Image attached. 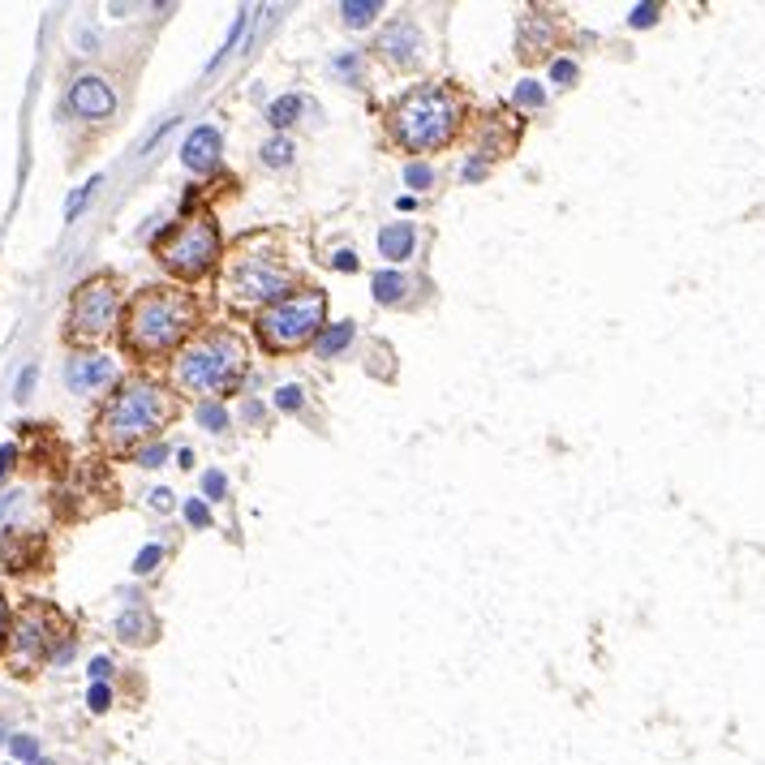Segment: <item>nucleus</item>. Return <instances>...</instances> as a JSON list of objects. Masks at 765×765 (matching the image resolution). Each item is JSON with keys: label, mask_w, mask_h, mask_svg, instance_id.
<instances>
[{"label": "nucleus", "mask_w": 765, "mask_h": 765, "mask_svg": "<svg viewBox=\"0 0 765 765\" xmlns=\"http://www.w3.org/2000/svg\"><path fill=\"white\" fill-rule=\"evenodd\" d=\"M194 323H198V301L185 288L151 284L129 301L121 340L138 362H160V357L177 353V344L190 336Z\"/></svg>", "instance_id": "f257e3e1"}, {"label": "nucleus", "mask_w": 765, "mask_h": 765, "mask_svg": "<svg viewBox=\"0 0 765 765\" xmlns=\"http://www.w3.org/2000/svg\"><path fill=\"white\" fill-rule=\"evenodd\" d=\"M460 117H465V104H460V95L452 86L426 82V86H413V91L392 108L387 134H392V142L404 151H439L456 138Z\"/></svg>", "instance_id": "f03ea898"}, {"label": "nucleus", "mask_w": 765, "mask_h": 765, "mask_svg": "<svg viewBox=\"0 0 765 765\" xmlns=\"http://www.w3.org/2000/svg\"><path fill=\"white\" fill-rule=\"evenodd\" d=\"M172 413H177L172 392H164L155 379H129L112 392L104 413H99V439L112 452H125V447H138L142 439L160 435Z\"/></svg>", "instance_id": "7ed1b4c3"}, {"label": "nucleus", "mask_w": 765, "mask_h": 765, "mask_svg": "<svg viewBox=\"0 0 765 765\" xmlns=\"http://www.w3.org/2000/svg\"><path fill=\"white\" fill-rule=\"evenodd\" d=\"M245 357H250V349L237 331L215 327L177 357V383L185 392H233L245 370Z\"/></svg>", "instance_id": "20e7f679"}, {"label": "nucleus", "mask_w": 765, "mask_h": 765, "mask_svg": "<svg viewBox=\"0 0 765 765\" xmlns=\"http://www.w3.org/2000/svg\"><path fill=\"white\" fill-rule=\"evenodd\" d=\"M323 319H327L323 288H297V293H288L284 301H276V306H267L258 314L254 331L267 353H293L323 336Z\"/></svg>", "instance_id": "39448f33"}, {"label": "nucleus", "mask_w": 765, "mask_h": 765, "mask_svg": "<svg viewBox=\"0 0 765 765\" xmlns=\"http://www.w3.org/2000/svg\"><path fill=\"white\" fill-rule=\"evenodd\" d=\"M155 254H160V263L172 271V276L202 280L215 267V258H220V228H215V220L207 211L185 215L181 224H172L168 233L155 241Z\"/></svg>", "instance_id": "423d86ee"}, {"label": "nucleus", "mask_w": 765, "mask_h": 765, "mask_svg": "<svg viewBox=\"0 0 765 765\" xmlns=\"http://www.w3.org/2000/svg\"><path fill=\"white\" fill-rule=\"evenodd\" d=\"M121 314V288L112 276H91L69 297V336L74 340H104L117 327Z\"/></svg>", "instance_id": "0eeeda50"}, {"label": "nucleus", "mask_w": 765, "mask_h": 765, "mask_svg": "<svg viewBox=\"0 0 765 765\" xmlns=\"http://www.w3.org/2000/svg\"><path fill=\"white\" fill-rule=\"evenodd\" d=\"M288 284L293 276L276 263L271 254H254L241 245V254L233 258V267H228V288H233V301L237 306H258V301H284L288 297Z\"/></svg>", "instance_id": "6e6552de"}, {"label": "nucleus", "mask_w": 765, "mask_h": 765, "mask_svg": "<svg viewBox=\"0 0 765 765\" xmlns=\"http://www.w3.org/2000/svg\"><path fill=\"white\" fill-rule=\"evenodd\" d=\"M61 632H65V624H61V615H56L52 606H43V602L26 606L18 628L9 632L18 667H35V662H43V658H56V637H61Z\"/></svg>", "instance_id": "1a4fd4ad"}, {"label": "nucleus", "mask_w": 765, "mask_h": 765, "mask_svg": "<svg viewBox=\"0 0 765 765\" xmlns=\"http://www.w3.org/2000/svg\"><path fill=\"white\" fill-rule=\"evenodd\" d=\"M379 56L387 65H396V69H413L417 61H422V31H417V22L413 18L387 22L383 35H379Z\"/></svg>", "instance_id": "9d476101"}, {"label": "nucleus", "mask_w": 765, "mask_h": 765, "mask_svg": "<svg viewBox=\"0 0 765 765\" xmlns=\"http://www.w3.org/2000/svg\"><path fill=\"white\" fill-rule=\"evenodd\" d=\"M69 112L82 121H104L117 112V95H112V86L104 78L82 74V78H74V86H69Z\"/></svg>", "instance_id": "9b49d317"}, {"label": "nucleus", "mask_w": 765, "mask_h": 765, "mask_svg": "<svg viewBox=\"0 0 765 765\" xmlns=\"http://www.w3.org/2000/svg\"><path fill=\"white\" fill-rule=\"evenodd\" d=\"M112 374H117L112 357H104V353H74V357H69V366H65V383H69V392H99Z\"/></svg>", "instance_id": "f8f14e48"}, {"label": "nucleus", "mask_w": 765, "mask_h": 765, "mask_svg": "<svg viewBox=\"0 0 765 765\" xmlns=\"http://www.w3.org/2000/svg\"><path fill=\"white\" fill-rule=\"evenodd\" d=\"M220 147H224L220 129H215V125H198L194 134L185 138V147H181V164L190 168V172H211L215 164H220Z\"/></svg>", "instance_id": "ddd939ff"}, {"label": "nucleus", "mask_w": 765, "mask_h": 765, "mask_svg": "<svg viewBox=\"0 0 765 765\" xmlns=\"http://www.w3.org/2000/svg\"><path fill=\"white\" fill-rule=\"evenodd\" d=\"M413 245H417V228L413 224H387L383 233H379V254L383 258H392V263H404V258L413 254Z\"/></svg>", "instance_id": "4468645a"}, {"label": "nucleus", "mask_w": 765, "mask_h": 765, "mask_svg": "<svg viewBox=\"0 0 765 765\" xmlns=\"http://www.w3.org/2000/svg\"><path fill=\"white\" fill-rule=\"evenodd\" d=\"M301 112H306V95H280V99H271L267 104V121L276 125V129H288V125H297L301 121Z\"/></svg>", "instance_id": "2eb2a0df"}, {"label": "nucleus", "mask_w": 765, "mask_h": 765, "mask_svg": "<svg viewBox=\"0 0 765 765\" xmlns=\"http://www.w3.org/2000/svg\"><path fill=\"white\" fill-rule=\"evenodd\" d=\"M353 336H357V327H353V323H331V327H323V336L314 340V349H319L323 357H336V353L349 349Z\"/></svg>", "instance_id": "dca6fc26"}, {"label": "nucleus", "mask_w": 765, "mask_h": 765, "mask_svg": "<svg viewBox=\"0 0 765 765\" xmlns=\"http://www.w3.org/2000/svg\"><path fill=\"white\" fill-rule=\"evenodd\" d=\"M404 293H409V280L400 271H379L374 276V301L379 306H396V301H404Z\"/></svg>", "instance_id": "f3484780"}, {"label": "nucleus", "mask_w": 765, "mask_h": 765, "mask_svg": "<svg viewBox=\"0 0 765 765\" xmlns=\"http://www.w3.org/2000/svg\"><path fill=\"white\" fill-rule=\"evenodd\" d=\"M379 13H383L379 0H344V5H340V18H344V26H353V31L370 26Z\"/></svg>", "instance_id": "a211bd4d"}, {"label": "nucleus", "mask_w": 765, "mask_h": 765, "mask_svg": "<svg viewBox=\"0 0 765 765\" xmlns=\"http://www.w3.org/2000/svg\"><path fill=\"white\" fill-rule=\"evenodd\" d=\"M151 619L142 615V611H125L117 619V632H121V641H151Z\"/></svg>", "instance_id": "6ab92c4d"}, {"label": "nucleus", "mask_w": 765, "mask_h": 765, "mask_svg": "<svg viewBox=\"0 0 765 765\" xmlns=\"http://www.w3.org/2000/svg\"><path fill=\"white\" fill-rule=\"evenodd\" d=\"M512 104L516 108H529V112H538L546 104V91H542V82H533V78H521L516 82V91H512Z\"/></svg>", "instance_id": "aec40b11"}, {"label": "nucleus", "mask_w": 765, "mask_h": 765, "mask_svg": "<svg viewBox=\"0 0 765 765\" xmlns=\"http://www.w3.org/2000/svg\"><path fill=\"white\" fill-rule=\"evenodd\" d=\"M263 164H267V168H288V164H293V142H288L284 134L267 138V142H263Z\"/></svg>", "instance_id": "412c9836"}, {"label": "nucleus", "mask_w": 765, "mask_h": 765, "mask_svg": "<svg viewBox=\"0 0 765 765\" xmlns=\"http://www.w3.org/2000/svg\"><path fill=\"white\" fill-rule=\"evenodd\" d=\"M198 426H207L211 435H224V430H228V409H224V404L202 400L198 404Z\"/></svg>", "instance_id": "4be33fe9"}, {"label": "nucleus", "mask_w": 765, "mask_h": 765, "mask_svg": "<svg viewBox=\"0 0 765 765\" xmlns=\"http://www.w3.org/2000/svg\"><path fill=\"white\" fill-rule=\"evenodd\" d=\"M404 185H409V190L417 194V190H430V185H435V168L430 164H404Z\"/></svg>", "instance_id": "5701e85b"}, {"label": "nucleus", "mask_w": 765, "mask_h": 765, "mask_svg": "<svg viewBox=\"0 0 765 765\" xmlns=\"http://www.w3.org/2000/svg\"><path fill=\"white\" fill-rule=\"evenodd\" d=\"M160 559H164V546H160V542L142 546V551L134 555V576H151L155 568H160Z\"/></svg>", "instance_id": "b1692460"}, {"label": "nucleus", "mask_w": 765, "mask_h": 765, "mask_svg": "<svg viewBox=\"0 0 765 765\" xmlns=\"http://www.w3.org/2000/svg\"><path fill=\"white\" fill-rule=\"evenodd\" d=\"M9 753L18 757V761H26V765H39V761H43L35 735H13V740H9Z\"/></svg>", "instance_id": "393cba45"}, {"label": "nucleus", "mask_w": 765, "mask_h": 765, "mask_svg": "<svg viewBox=\"0 0 765 765\" xmlns=\"http://www.w3.org/2000/svg\"><path fill=\"white\" fill-rule=\"evenodd\" d=\"M271 404H276V409H280V413H297V409H301V404H306V392H301V387H297V383H288V387H280V392H276V396H271Z\"/></svg>", "instance_id": "a878e982"}, {"label": "nucleus", "mask_w": 765, "mask_h": 765, "mask_svg": "<svg viewBox=\"0 0 765 765\" xmlns=\"http://www.w3.org/2000/svg\"><path fill=\"white\" fill-rule=\"evenodd\" d=\"M202 495H207L211 503H215V499H228V478H224L220 469H207V473H202Z\"/></svg>", "instance_id": "bb28decb"}, {"label": "nucleus", "mask_w": 765, "mask_h": 765, "mask_svg": "<svg viewBox=\"0 0 765 765\" xmlns=\"http://www.w3.org/2000/svg\"><path fill=\"white\" fill-rule=\"evenodd\" d=\"M576 74H581V69H576L572 56H555V61H551V82H555V86H572Z\"/></svg>", "instance_id": "cd10ccee"}, {"label": "nucleus", "mask_w": 765, "mask_h": 765, "mask_svg": "<svg viewBox=\"0 0 765 765\" xmlns=\"http://www.w3.org/2000/svg\"><path fill=\"white\" fill-rule=\"evenodd\" d=\"M331 69H336V74H344L349 82H362V56H357V52H340L336 61H331Z\"/></svg>", "instance_id": "c85d7f7f"}, {"label": "nucleus", "mask_w": 765, "mask_h": 765, "mask_svg": "<svg viewBox=\"0 0 765 765\" xmlns=\"http://www.w3.org/2000/svg\"><path fill=\"white\" fill-rule=\"evenodd\" d=\"M95 185H99V177H91L82 185L78 194H69V202H65V220H78V211L86 207V202H91V194H95Z\"/></svg>", "instance_id": "c756f323"}, {"label": "nucleus", "mask_w": 765, "mask_h": 765, "mask_svg": "<svg viewBox=\"0 0 765 765\" xmlns=\"http://www.w3.org/2000/svg\"><path fill=\"white\" fill-rule=\"evenodd\" d=\"M134 460H138L142 469H160L164 460H168V447H164V443H147V447H138Z\"/></svg>", "instance_id": "7c9ffc66"}, {"label": "nucleus", "mask_w": 765, "mask_h": 765, "mask_svg": "<svg viewBox=\"0 0 765 765\" xmlns=\"http://www.w3.org/2000/svg\"><path fill=\"white\" fill-rule=\"evenodd\" d=\"M185 521H190L194 529H207L211 525V503L207 499H190L185 503Z\"/></svg>", "instance_id": "2f4dec72"}, {"label": "nucleus", "mask_w": 765, "mask_h": 765, "mask_svg": "<svg viewBox=\"0 0 765 765\" xmlns=\"http://www.w3.org/2000/svg\"><path fill=\"white\" fill-rule=\"evenodd\" d=\"M86 705H91V714H108L112 688H108V684H91V692H86Z\"/></svg>", "instance_id": "473e14b6"}, {"label": "nucleus", "mask_w": 765, "mask_h": 765, "mask_svg": "<svg viewBox=\"0 0 765 765\" xmlns=\"http://www.w3.org/2000/svg\"><path fill=\"white\" fill-rule=\"evenodd\" d=\"M658 13H662L658 5H637V9L628 13V22L637 26V31H645V26H654V22H658Z\"/></svg>", "instance_id": "72a5a7b5"}, {"label": "nucleus", "mask_w": 765, "mask_h": 765, "mask_svg": "<svg viewBox=\"0 0 765 765\" xmlns=\"http://www.w3.org/2000/svg\"><path fill=\"white\" fill-rule=\"evenodd\" d=\"M460 177H465V181H482L486 177V160H482V155H469L465 168H460Z\"/></svg>", "instance_id": "f704fd0d"}, {"label": "nucleus", "mask_w": 765, "mask_h": 765, "mask_svg": "<svg viewBox=\"0 0 765 765\" xmlns=\"http://www.w3.org/2000/svg\"><path fill=\"white\" fill-rule=\"evenodd\" d=\"M18 465V447L13 443H0V482H5V473Z\"/></svg>", "instance_id": "c9c22d12"}, {"label": "nucleus", "mask_w": 765, "mask_h": 765, "mask_svg": "<svg viewBox=\"0 0 765 765\" xmlns=\"http://www.w3.org/2000/svg\"><path fill=\"white\" fill-rule=\"evenodd\" d=\"M108 675H112V658H91V680L104 684Z\"/></svg>", "instance_id": "e433bc0d"}, {"label": "nucleus", "mask_w": 765, "mask_h": 765, "mask_svg": "<svg viewBox=\"0 0 765 765\" xmlns=\"http://www.w3.org/2000/svg\"><path fill=\"white\" fill-rule=\"evenodd\" d=\"M5 645H9V602L0 594V654H5Z\"/></svg>", "instance_id": "4c0bfd02"}, {"label": "nucleus", "mask_w": 765, "mask_h": 765, "mask_svg": "<svg viewBox=\"0 0 765 765\" xmlns=\"http://www.w3.org/2000/svg\"><path fill=\"white\" fill-rule=\"evenodd\" d=\"M331 267H336V271H357V254H353V250H336Z\"/></svg>", "instance_id": "58836bf2"}, {"label": "nucleus", "mask_w": 765, "mask_h": 765, "mask_svg": "<svg viewBox=\"0 0 765 765\" xmlns=\"http://www.w3.org/2000/svg\"><path fill=\"white\" fill-rule=\"evenodd\" d=\"M35 374H39L35 366H26V370H22V379H18V400H26V396H31V387H35Z\"/></svg>", "instance_id": "ea45409f"}, {"label": "nucleus", "mask_w": 765, "mask_h": 765, "mask_svg": "<svg viewBox=\"0 0 765 765\" xmlns=\"http://www.w3.org/2000/svg\"><path fill=\"white\" fill-rule=\"evenodd\" d=\"M151 508L168 512V508H172V490H164V486H160V490H151Z\"/></svg>", "instance_id": "a19ab883"}, {"label": "nucleus", "mask_w": 765, "mask_h": 765, "mask_svg": "<svg viewBox=\"0 0 765 765\" xmlns=\"http://www.w3.org/2000/svg\"><path fill=\"white\" fill-rule=\"evenodd\" d=\"M177 465H181V469L194 465V452H190V447H181V452H177Z\"/></svg>", "instance_id": "79ce46f5"}, {"label": "nucleus", "mask_w": 765, "mask_h": 765, "mask_svg": "<svg viewBox=\"0 0 765 765\" xmlns=\"http://www.w3.org/2000/svg\"><path fill=\"white\" fill-rule=\"evenodd\" d=\"M396 207H400V211H413V207H417V198H413V194H400V198H396Z\"/></svg>", "instance_id": "37998d69"}, {"label": "nucleus", "mask_w": 765, "mask_h": 765, "mask_svg": "<svg viewBox=\"0 0 765 765\" xmlns=\"http://www.w3.org/2000/svg\"><path fill=\"white\" fill-rule=\"evenodd\" d=\"M5 508H13V495H5V499H0V512H5Z\"/></svg>", "instance_id": "c03bdc74"}]
</instances>
